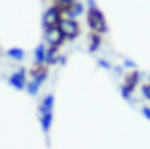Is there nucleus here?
Returning <instances> with one entry per match:
<instances>
[{
	"label": "nucleus",
	"mask_w": 150,
	"mask_h": 149,
	"mask_svg": "<svg viewBox=\"0 0 150 149\" xmlns=\"http://www.w3.org/2000/svg\"><path fill=\"white\" fill-rule=\"evenodd\" d=\"M53 106H54V96L47 95L44 98V101H42V106H41V113H48V111H51Z\"/></svg>",
	"instance_id": "nucleus-8"
},
{
	"label": "nucleus",
	"mask_w": 150,
	"mask_h": 149,
	"mask_svg": "<svg viewBox=\"0 0 150 149\" xmlns=\"http://www.w3.org/2000/svg\"><path fill=\"white\" fill-rule=\"evenodd\" d=\"M6 56L12 57V59H15V60H21L24 57V51L21 48H11L6 51Z\"/></svg>",
	"instance_id": "nucleus-12"
},
{
	"label": "nucleus",
	"mask_w": 150,
	"mask_h": 149,
	"mask_svg": "<svg viewBox=\"0 0 150 149\" xmlns=\"http://www.w3.org/2000/svg\"><path fill=\"white\" fill-rule=\"evenodd\" d=\"M45 39L51 47H59L62 42H63L65 35L62 33V30L59 27H50V29H47Z\"/></svg>",
	"instance_id": "nucleus-4"
},
{
	"label": "nucleus",
	"mask_w": 150,
	"mask_h": 149,
	"mask_svg": "<svg viewBox=\"0 0 150 149\" xmlns=\"http://www.w3.org/2000/svg\"><path fill=\"white\" fill-rule=\"evenodd\" d=\"M62 3H75V0H60Z\"/></svg>",
	"instance_id": "nucleus-18"
},
{
	"label": "nucleus",
	"mask_w": 150,
	"mask_h": 149,
	"mask_svg": "<svg viewBox=\"0 0 150 149\" xmlns=\"http://www.w3.org/2000/svg\"><path fill=\"white\" fill-rule=\"evenodd\" d=\"M35 59L39 65H42L47 60V53H45V47L44 45H38V48L35 50Z\"/></svg>",
	"instance_id": "nucleus-11"
},
{
	"label": "nucleus",
	"mask_w": 150,
	"mask_h": 149,
	"mask_svg": "<svg viewBox=\"0 0 150 149\" xmlns=\"http://www.w3.org/2000/svg\"><path fill=\"white\" fill-rule=\"evenodd\" d=\"M143 95H144L147 99H150V83L143 86Z\"/></svg>",
	"instance_id": "nucleus-14"
},
{
	"label": "nucleus",
	"mask_w": 150,
	"mask_h": 149,
	"mask_svg": "<svg viewBox=\"0 0 150 149\" xmlns=\"http://www.w3.org/2000/svg\"><path fill=\"white\" fill-rule=\"evenodd\" d=\"M98 63H99V66H102V68H105V69H111V65L108 63L105 59H99Z\"/></svg>",
	"instance_id": "nucleus-15"
},
{
	"label": "nucleus",
	"mask_w": 150,
	"mask_h": 149,
	"mask_svg": "<svg viewBox=\"0 0 150 149\" xmlns=\"http://www.w3.org/2000/svg\"><path fill=\"white\" fill-rule=\"evenodd\" d=\"M9 84L15 89H24V86H26V71L20 69V71L14 72L9 77Z\"/></svg>",
	"instance_id": "nucleus-5"
},
{
	"label": "nucleus",
	"mask_w": 150,
	"mask_h": 149,
	"mask_svg": "<svg viewBox=\"0 0 150 149\" xmlns=\"http://www.w3.org/2000/svg\"><path fill=\"white\" fill-rule=\"evenodd\" d=\"M45 78H47V74H45V72H44V74H35V80H32V81L27 84V92H29L30 95H36L38 91H39V88H41V83H42Z\"/></svg>",
	"instance_id": "nucleus-6"
},
{
	"label": "nucleus",
	"mask_w": 150,
	"mask_h": 149,
	"mask_svg": "<svg viewBox=\"0 0 150 149\" xmlns=\"http://www.w3.org/2000/svg\"><path fill=\"white\" fill-rule=\"evenodd\" d=\"M51 122H53V111H48V113H42V118H41V125H42V130H44L45 133H48V131H50Z\"/></svg>",
	"instance_id": "nucleus-9"
},
{
	"label": "nucleus",
	"mask_w": 150,
	"mask_h": 149,
	"mask_svg": "<svg viewBox=\"0 0 150 149\" xmlns=\"http://www.w3.org/2000/svg\"><path fill=\"white\" fill-rule=\"evenodd\" d=\"M125 66H131V68H134L135 63H134V62H131V60H125Z\"/></svg>",
	"instance_id": "nucleus-17"
},
{
	"label": "nucleus",
	"mask_w": 150,
	"mask_h": 149,
	"mask_svg": "<svg viewBox=\"0 0 150 149\" xmlns=\"http://www.w3.org/2000/svg\"><path fill=\"white\" fill-rule=\"evenodd\" d=\"M60 14L62 11L59 9V6H54V8H50L45 15H44V26L47 29L50 27H56V24H59L62 20H60Z\"/></svg>",
	"instance_id": "nucleus-3"
},
{
	"label": "nucleus",
	"mask_w": 150,
	"mask_h": 149,
	"mask_svg": "<svg viewBox=\"0 0 150 149\" xmlns=\"http://www.w3.org/2000/svg\"><path fill=\"white\" fill-rule=\"evenodd\" d=\"M83 11H84V6H83V3H77V2H75L74 3V9L72 11H69L71 12V14H69V17L72 18V17H75V15H80V14H83Z\"/></svg>",
	"instance_id": "nucleus-13"
},
{
	"label": "nucleus",
	"mask_w": 150,
	"mask_h": 149,
	"mask_svg": "<svg viewBox=\"0 0 150 149\" xmlns=\"http://www.w3.org/2000/svg\"><path fill=\"white\" fill-rule=\"evenodd\" d=\"M59 29L62 30V33H63L66 38L69 39H74L75 36L78 35L80 32V27H78V24L75 23L72 18H66V20H62L59 23Z\"/></svg>",
	"instance_id": "nucleus-2"
},
{
	"label": "nucleus",
	"mask_w": 150,
	"mask_h": 149,
	"mask_svg": "<svg viewBox=\"0 0 150 149\" xmlns=\"http://www.w3.org/2000/svg\"><path fill=\"white\" fill-rule=\"evenodd\" d=\"M143 115H144V116H146V118H147V119L150 120V108L144 107V108H143Z\"/></svg>",
	"instance_id": "nucleus-16"
},
{
	"label": "nucleus",
	"mask_w": 150,
	"mask_h": 149,
	"mask_svg": "<svg viewBox=\"0 0 150 149\" xmlns=\"http://www.w3.org/2000/svg\"><path fill=\"white\" fill-rule=\"evenodd\" d=\"M138 78H140L138 72H131L129 76H126V80H125V86H123V88L126 91H129V92H132L135 89V86L138 84Z\"/></svg>",
	"instance_id": "nucleus-7"
},
{
	"label": "nucleus",
	"mask_w": 150,
	"mask_h": 149,
	"mask_svg": "<svg viewBox=\"0 0 150 149\" xmlns=\"http://www.w3.org/2000/svg\"><path fill=\"white\" fill-rule=\"evenodd\" d=\"M102 42V38H101V33H92L90 35V51H96V50L99 48V45H101Z\"/></svg>",
	"instance_id": "nucleus-10"
},
{
	"label": "nucleus",
	"mask_w": 150,
	"mask_h": 149,
	"mask_svg": "<svg viewBox=\"0 0 150 149\" xmlns=\"http://www.w3.org/2000/svg\"><path fill=\"white\" fill-rule=\"evenodd\" d=\"M87 23H89V27L96 33L107 32V23L104 14L98 8H89V11H87Z\"/></svg>",
	"instance_id": "nucleus-1"
}]
</instances>
